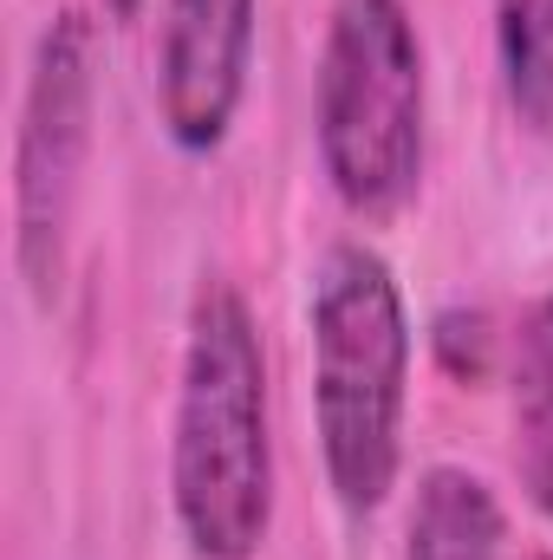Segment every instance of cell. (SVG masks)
<instances>
[{"mask_svg":"<svg viewBox=\"0 0 553 560\" xmlns=\"http://www.w3.org/2000/svg\"><path fill=\"white\" fill-rule=\"evenodd\" d=\"M169 509L196 560H255L274 528V418L261 319L228 280L189 300L176 418H169Z\"/></svg>","mask_w":553,"mask_h":560,"instance_id":"cell-1","label":"cell"},{"mask_svg":"<svg viewBox=\"0 0 553 560\" xmlns=\"http://www.w3.org/2000/svg\"><path fill=\"white\" fill-rule=\"evenodd\" d=\"M508 405H515L521 489L553 522V293H541L508 332Z\"/></svg>","mask_w":553,"mask_h":560,"instance_id":"cell-7","label":"cell"},{"mask_svg":"<svg viewBox=\"0 0 553 560\" xmlns=\"http://www.w3.org/2000/svg\"><path fill=\"white\" fill-rule=\"evenodd\" d=\"M98 125V26L85 7H59L26 59L20 131H13V268L39 306L66 275V235Z\"/></svg>","mask_w":553,"mask_h":560,"instance_id":"cell-4","label":"cell"},{"mask_svg":"<svg viewBox=\"0 0 553 560\" xmlns=\"http://www.w3.org/2000/svg\"><path fill=\"white\" fill-rule=\"evenodd\" d=\"M430 339H436V359H443L456 378H482L489 359H495V326H489L482 306H449V313H436Z\"/></svg>","mask_w":553,"mask_h":560,"instance_id":"cell-9","label":"cell"},{"mask_svg":"<svg viewBox=\"0 0 553 560\" xmlns=\"http://www.w3.org/2000/svg\"><path fill=\"white\" fill-rule=\"evenodd\" d=\"M313 430L332 502L365 522L391 502L404 469L411 405V306L398 268L372 242H332L306 293Z\"/></svg>","mask_w":553,"mask_h":560,"instance_id":"cell-2","label":"cell"},{"mask_svg":"<svg viewBox=\"0 0 553 560\" xmlns=\"http://www.w3.org/2000/svg\"><path fill=\"white\" fill-rule=\"evenodd\" d=\"M404 560H508L502 495L462 463H430L411 495Z\"/></svg>","mask_w":553,"mask_h":560,"instance_id":"cell-6","label":"cell"},{"mask_svg":"<svg viewBox=\"0 0 553 560\" xmlns=\"http://www.w3.org/2000/svg\"><path fill=\"white\" fill-rule=\"evenodd\" d=\"M521 560H553V555H548V548H541V555H521Z\"/></svg>","mask_w":553,"mask_h":560,"instance_id":"cell-10","label":"cell"},{"mask_svg":"<svg viewBox=\"0 0 553 560\" xmlns=\"http://www.w3.org/2000/svg\"><path fill=\"white\" fill-rule=\"evenodd\" d=\"M313 150L345 215H404L430 170V66L404 0H326Z\"/></svg>","mask_w":553,"mask_h":560,"instance_id":"cell-3","label":"cell"},{"mask_svg":"<svg viewBox=\"0 0 553 560\" xmlns=\"http://www.w3.org/2000/svg\"><path fill=\"white\" fill-rule=\"evenodd\" d=\"M502 98L528 131H553V0H495Z\"/></svg>","mask_w":553,"mask_h":560,"instance_id":"cell-8","label":"cell"},{"mask_svg":"<svg viewBox=\"0 0 553 560\" xmlns=\"http://www.w3.org/2000/svg\"><path fill=\"white\" fill-rule=\"evenodd\" d=\"M261 0H163L156 125L183 156H215L248 98Z\"/></svg>","mask_w":553,"mask_h":560,"instance_id":"cell-5","label":"cell"}]
</instances>
